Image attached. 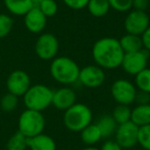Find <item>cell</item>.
Wrapping results in <instances>:
<instances>
[{"label": "cell", "instance_id": "4fadbf2b", "mask_svg": "<svg viewBox=\"0 0 150 150\" xmlns=\"http://www.w3.org/2000/svg\"><path fill=\"white\" fill-rule=\"evenodd\" d=\"M77 96L73 88L68 86H63L62 88L54 91L52 105L59 111H66L76 103Z\"/></svg>", "mask_w": 150, "mask_h": 150}, {"label": "cell", "instance_id": "1f68e13d", "mask_svg": "<svg viewBox=\"0 0 150 150\" xmlns=\"http://www.w3.org/2000/svg\"><path fill=\"white\" fill-rule=\"evenodd\" d=\"M149 4H150L149 0H133V3H132V9L146 11V9L148 8Z\"/></svg>", "mask_w": 150, "mask_h": 150}, {"label": "cell", "instance_id": "74e56055", "mask_svg": "<svg viewBox=\"0 0 150 150\" xmlns=\"http://www.w3.org/2000/svg\"><path fill=\"white\" fill-rule=\"evenodd\" d=\"M149 61H150V60H149Z\"/></svg>", "mask_w": 150, "mask_h": 150}, {"label": "cell", "instance_id": "7c38bea8", "mask_svg": "<svg viewBox=\"0 0 150 150\" xmlns=\"http://www.w3.org/2000/svg\"><path fill=\"white\" fill-rule=\"evenodd\" d=\"M31 86V78L24 70L13 71L6 79V88L8 93L17 97H23Z\"/></svg>", "mask_w": 150, "mask_h": 150}, {"label": "cell", "instance_id": "f546056e", "mask_svg": "<svg viewBox=\"0 0 150 150\" xmlns=\"http://www.w3.org/2000/svg\"><path fill=\"white\" fill-rule=\"evenodd\" d=\"M90 0H63L66 6L74 11H80L86 7Z\"/></svg>", "mask_w": 150, "mask_h": 150}, {"label": "cell", "instance_id": "44dd1931", "mask_svg": "<svg viewBox=\"0 0 150 150\" xmlns=\"http://www.w3.org/2000/svg\"><path fill=\"white\" fill-rule=\"evenodd\" d=\"M86 8L93 17L102 18L109 13L111 7L108 0H90Z\"/></svg>", "mask_w": 150, "mask_h": 150}, {"label": "cell", "instance_id": "8fae6325", "mask_svg": "<svg viewBox=\"0 0 150 150\" xmlns=\"http://www.w3.org/2000/svg\"><path fill=\"white\" fill-rule=\"evenodd\" d=\"M139 127L132 121L118 125L114 134L115 141L122 149H132L138 144Z\"/></svg>", "mask_w": 150, "mask_h": 150}, {"label": "cell", "instance_id": "3957f363", "mask_svg": "<svg viewBox=\"0 0 150 150\" xmlns=\"http://www.w3.org/2000/svg\"><path fill=\"white\" fill-rule=\"evenodd\" d=\"M93 111L83 103H75L64 111L63 123L67 129L73 133H80L84 127L93 122Z\"/></svg>", "mask_w": 150, "mask_h": 150}, {"label": "cell", "instance_id": "8d00e7d4", "mask_svg": "<svg viewBox=\"0 0 150 150\" xmlns=\"http://www.w3.org/2000/svg\"><path fill=\"white\" fill-rule=\"evenodd\" d=\"M149 2H150V0H149Z\"/></svg>", "mask_w": 150, "mask_h": 150}, {"label": "cell", "instance_id": "e575fe53", "mask_svg": "<svg viewBox=\"0 0 150 150\" xmlns=\"http://www.w3.org/2000/svg\"><path fill=\"white\" fill-rule=\"evenodd\" d=\"M82 150H100V148L96 147V146H86Z\"/></svg>", "mask_w": 150, "mask_h": 150}, {"label": "cell", "instance_id": "d6a6232c", "mask_svg": "<svg viewBox=\"0 0 150 150\" xmlns=\"http://www.w3.org/2000/svg\"><path fill=\"white\" fill-rule=\"evenodd\" d=\"M100 150H123L115 140H107L102 144Z\"/></svg>", "mask_w": 150, "mask_h": 150}, {"label": "cell", "instance_id": "52a82bcc", "mask_svg": "<svg viewBox=\"0 0 150 150\" xmlns=\"http://www.w3.org/2000/svg\"><path fill=\"white\" fill-rule=\"evenodd\" d=\"M35 54L42 61H52L57 57L60 48V42L52 33H42L35 42Z\"/></svg>", "mask_w": 150, "mask_h": 150}, {"label": "cell", "instance_id": "603a6c76", "mask_svg": "<svg viewBox=\"0 0 150 150\" xmlns=\"http://www.w3.org/2000/svg\"><path fill=\"white\" fill-rule=\"evenodd\" d=\"M135 86L138 91L150 94V68L147 67L135 75Z\"/></svg>", "mask_w": 150, "mask_h": 150}, {"label": "cell", "instance_id": "f1b7e54d", "mask_svg": "<svg viewBox=\"0 0 150 150\" xmlns=\"http://www.w3.org/2000/svg\"><path fill=\"white\" fill-rule=\"evenodd\" d=\"M110 7L118 13H127L132 9L133 0H108Z\"/></svg>", "mask_w": 150, "mask_h": 150}, {"label": "cell", "instance_id": "5b68a950", "mask_svg": "<svg viewBox=\"0 0 150 150\" xmlns=\"http://www.w3.org/2000/svg\"><path fill=\"white\" fill-rule=\"evenodd\" d=\"M45 129V118L42 112L25 109L18 120V131L29 139L42 134Z\"/></svg>", "mask_w": 150, "mask_h": 150}, {"label": "cell", "instance_id": "7a4b0ae2", "mask_svg": "<svg viewBox=\"0 0 150 150\" xmlns=\"http://www.w3.org/2000/svg\"><path fill=\"white\" fill-rule=\"evenodd\" d=\"M80 67L69 57H56L52 60L50 73L52 78L62 86H71L78 81Z\"/></svg>", "mask_w": 150, "mask_h": 150}, {"label": "cell", "instance_id": "836d02e7", "mask_svg": "<svg viewBox=\"0 0 150 150\" xmlns=\"http://www.w3.org/2000/svg\"><path fill=\"white\" fill-rule=\"evenodd\" d=\"M141 40L142 44H143V48L147 50L148 52H150V26L141 35Z\"/></svg>", "mask_w": 150, "mask_h": 150}, {"label": "cell", "instance_id": "6da1fadb", "mask_svg": "<svg viewBox=\"0 0 150 150\" xmlns=\"http://www.w3.org/2000/svg\"><path fill=\"white\" fill-rule=\"evenodd\" d=\"M92 56L96 65L104 70H114L121 66L125 57L119 39L114 37H103L94 43Z\"/></svg>", "mask_w": 150, "mask_h": 150}, {"label": "cell", "instance_id": "e0dca14e", "mask_svg": "<svg viewBox=\"0 0 150 150\" xmlns=\"http://www.w3.org/2000/svg\"><path fill=\"white\" fill-rule=\"evenodd\" d=\"M131 121L139 127L150 125V104L136 105L132 109Z\"/></svg>", "mask_w": 150, "mask_h": 150}, {"label": "cell", "instance_id": "d4e9b609", "mask_svg": "<svg viewBox=\"0 0 150 150\" xmlns=\"http://www.w3.org/2000/svg\"><path fill=\"white\" fill-rule=\"evenodd\" d=\"M19 105V97L7 93L0 100V108L4 112H13Z\"/></svg>", "mask_w": 150, "mask_h": 150}, {"label": "cell", "instance_id": "7402d4cb", "mask_svg": "<svg viewBox=\"0 0 150 150\" xmlns=\"http://www.w3.org/2000/svg\"><path fill=\"white\" fill-rule=\"evenodd\" d=\"M28 138L19 131L16 132L6 143V150H27Z\"/></svg>", "mask_w": 150, "mask_h": 150}, {"label": "cell", "instance_id": "d6986e66", "mask_svg": "<svg viewBox=\"0 0 150 150\" xmlns=\"http://www.w3.org/2000/svg\"><path fill=\"white\" fill-rule=\"evenodd\" d=\"M96 125H98L99 129L102 134V138H105V139L114 136L117 127H118L112 115L109 114H105L101 116L96 122Z\"/></svg>", "mask_w": 150, "mask_h": 150}, {"label": "cell", "instance_id": "8992f818", "mask_svg": "<svg viewBox=\"0 0 150 150\" xmlns=\"http://www.w3.org/2000/svg\"><path fill=\"white\" fill-rule=\"evenodd\" d=\"M137 88L135 83L125 78H119L113 81L110 88L111 96L113 100L118 105H132L135 102Z\"/></svg>", "mask_w": 150, "mask_h": 150}, {"label": "cell", "instance_id": "2e32d148", "mask_svg": "<svg viewBox=\"0 0 150 150\" xmlns=\"http://www.w3.org/2000/svg\"><path fill=\"white\" fill-rule=\"evenodd\" d=\"M4 6L11 15L24 16L30 11L34 5L32 0H3Z\"/></svg>", "mask_w": 150, "mask_h": 150}, {"label": "cell", "instance_id": "5bb4252c", "mask_svg": "<svg viewBox=\"0 0 150 150\" xmlns=\"http://www.w3.org/2000/svg\"><path fill=\"white\" fill-rule=\"evenodd\" d=\"M46 23H47V18L36 5L24 16V25L26 29L33 34L41 33L45 29Z\"/></svg>", "mask_w": 150, "mask_h": 150}, {"label": "cell", "instance_id": "ffe728a7", "mask_svg": "<svg viewBox=\"0 0 150 150\" xmlns=\"http://www.w3.org/2000/svg\"><path fill=\"white\" fill-rule=\"evenodd\" d=\"M119 43H120V46L125 54L135 52L143 48L141 36L134 35V34H129V33L125 34L119 39Z\"/></svg>", "mask_w": 150, "mask_h": 150}, {"label": "cell", "instance_id": "d590c367", "mask_svg": "<svg viewBox=\"0 0 150 150\" xmlns=\"http://www.w3.org/2000/svg\"><path fill=\"white\" fill-rule=\"evenodd\" d=\"M42 0H32V2L34 3V5H38L40 2H41Z\"/></svg>", "mask_w": 150, "mask_h": 150}, {"label": "cell", "instance_id": "30bf717a", "mask_svg": "<svg viewBox=\"0 0 150 150\" xmlns=\"http://www.w3.org/2000/svg\"><path fill=\"white\" fill-rule=\"evenodd\" d=\"M106 79L105 70L98 65H88L80 68L78 82L88 88H98L103 86Z\"/></svg>", "mask_w": 150, "mask_h": 150}, {"label": "cell", "instance_id": "83f0119b", "mask_svg": "<svg viewBox=\"0 0 150 150\" xmlns=\"http://www.w3.org/2000/svg\"><path fill=\"white\" fill-rule=\"evenodd\" d=\"M138 144H139L143 149L150 150V125L139 127Z\"/></svg>", "mask_w": 150, "mask_h": 150}, {"label": "cell", "instance_id": "ac0fdd59", "mask_svg": "<svg viewBox=\"0 0 150 150\" xmlns=\"http://www.w3.org/2000/svg\"><path fill=\"white\" fill-rule=\"evenodd\" d=\"M80 139L86 146H95L103 139L102 134L96 123H91L80 132Z\"/></svg>", "mask_w": 150, "mask_h": 150}, {"label": "cell", "instance_id": "ba28073f", "mask_svg": "<svg viewBox=\"0 0 150 150\" xmlns=\"http://www.w3.org/2000/svg\"><path fill=\"white\" fill-rule=\"evenodd\" d=\"M149 60L150 52L142 48L138 52L125 54L120 67L127 74L135 76L138 73L141 72L142 70L147 68Z\"/></svg>", "mask_w": 150, "mask_h": 150}, {"label": "cell", "instance_id": "484cf974", "mask_svg": "<svg viewBox=\"0 0 150 150\" xmlns=\"http://www.w3.org/2000/svg\"><path fill=\"white\" fill-rule=\"evenodd\" d=\"M13 28V19L7 13H0V39L4 38Z\"/></svg>", "mask_w": 150, "mask_h": 150}, {"label": "cell", "instance_id": "4316f807", "mask_svg": "<svg viewBox=\"0 0 150 150\" xmlns=\"http://www.w3.org/2000/svg\"><path fill=\"white\" fill-rule=\"evenodd\" d=\"M36 6H38V8L41 11V13L46 18H52L54 16H56L59 8L56 0H42L41 2L38 5H36Z\"/></svg>", "mask_w": 150, "mask_h": 150}, {"label": "cell", "instance_id": "cb8c5ba5", "mask_svg": "<svg viewBox=\"0 0 150 150\" xmlns=\"http://www.w3.org/2000/svg\"><path fill=\"white\" fill-rule=\"evenodd\" d=\"M112 117L116 121L117 125H122V123L131 121L132 116V109L127 105H118L114 108L112 112Z\"/></svg>", "mask_w": 150, "mask_h": 150}, {"label": "cell", "instance_id": "9c48e42d", "mask_svg": "<svg viewBox=\"0 0 150 150\" xmlns=\"http://www.w3.org/2000/svg\"><path fill=\"white\" fill-rule=\"evenodd\" d=\"M123 26L127 33L141 36L150 26V18L146 11L131 9L127 11Z\"/></svg>", "mask_w": 150, "mask_h": 150}, {"label": "cell", "instance_id": "277c9868", "mask_svg": "<svg viewBox=\"0 0 150 150\" xmlns=\"http://www.w3.org/2000/svg\"><path fill=\"white\" fill-rule=\"evenodd\" d=\"M54 91L41 83L33 84L23 96L26 109L42 112L52 105Z\"/></svg>", "mask_w": 150, "mask_h": 150}, {"label": "cell", "instance_id": "9a60e30c", "mask_svg": "<svg viewBox=\"0 0 150 150\" xmlns=\"http://www.w3.org/2000/svg\"><path fill=\"white\" fill-rule=\"evenodd\" d=\"M30 150H57L56 141L50 136L42 133L28 139Z\"/></svg>", "mask_w": 150, "mask_h": 150}, {"label": "cell", "instance_id": "4dcf8cb0", "mask_svg": "<svg viewBox=\"0 0 150 150\" xmlns=\"http://www.w3.org/2000/svg\"><path fill=\"white\" fill-rule=\"evenodd\" d=\"M135 102L137 105H144V104H150V94L145 92H141L138 91L137 95H136Z\"/></svg>", "mask_w": 150, "mask_h": 150}]
</instances>
